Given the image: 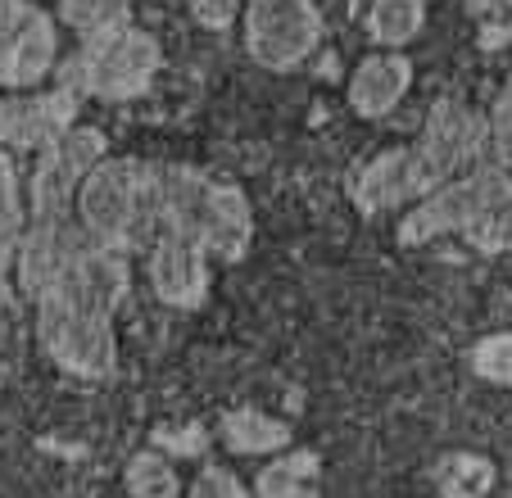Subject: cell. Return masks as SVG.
<instances>
[{
	"label": "cell",
	"mask_w": 512,
	"mask_h": 498,
	"mask_svg": "<svg viewBox=\"0 0 512 498\" xmlns=\"http://www.w3.org/2000/svg\"><path fill=\"white\" fill-rule=\"evenodd\" d=\"M123 295L127 259L100 240H87L37 295V336L46 354L78 376H109L118 354L109 317Z\"/></svg>",
	"instance_id": "6da1fadb"
},
{
	"label": "cell",
	"mask_w": 512,
	"mask_h": 498,
	"mask_svg": "<svg viewBox=\"0 0 512 498\" xmlns=\"http://www.w3.org/2000/svg\"><path fill=\"white\" fill-rule=\"evenodd\" d=\"M485 154V123L476 114H467L458 100H435L426 127L413 145L404 150H386L372 163H363L349 182V200L363 213H386L404 209L413 200H426L440 186H449V177L481 163Z\"/></svg>",
	"instance_id": "7a4b0ae2"
},
{
	"label": "cell",
	"mask_w": 512,
	"mask_h": 498,
	"mask_svg": "<svg viewBox=\"0 0 512 498\" xmlns=\"http://www.w3.org/2000/svg\"><path fill=\"white\" fill-rule=\"evenodd\" d=\"M159 231H177L209 259L236 263L250 249L254 218L232 182H213L195 168H159Z\"/></svg>",
	"instance_id": "3957f363"
},
{
	"label": "cell",
	"mask_w": 512,
	"mask_h": 498,
	"mask_svg": "<svg viewBox=\"0 0 512 498\" xmlns=\"http://www.w3.org/2000/svg\"><path fill=\"white\" fill-rule=\"evenodd\" d=\"M78 213L91 240L141 249L159 236V168L141 159H100L78 191Z\"/></svg>",
	"instance_id": "277c9868"
},
{
	"label": "cell",
	"mask_w": 512,
	"mask_h": 498,
	"mask_svg": "<svg viewBox=\"0 0 512 498\" xmlns=\"http://www.w3.org/2000/svg\"><path fill=\"white\" fill-rule=\"evenodd\" d=\"M159 64H164L159 41L150 32L132 28V23H118V28L96 32V37H82L78 55L64 59V68H55V73H59V87L118 105V100L145 96Z\"/></svg>",
	"instance_id": "5b68a950"
},
{
	"label": "cell",
	"mask_w": 512,
	"mask_h": 498,
	"mask_svg": "<svg viewBox=\"0 0 512 498\" xmlns=\"http://www.w3.org/2000/svg\"><path fill=\"white\" fill-rule=\"evenodd\" d=\"M322 14L313 0H245V50L268 73H290L318 50Z\"/></svg>",
	"instance_id": "8992f818"
},
{
	"label": "cell",
	"mask_w": 512,
	"mask_h": 498,
	"mask_svg": "<svg viewBox=\"0 0 512 498\" xmlns=\"http://www.w3.org/2000/svg\"><path fill=\"white\" fill-rule=\"evenodd\" d=\"M100 159H105V136L96 127H73L50 150H41L37 173H32V218L73 213V200Z\"/></svg>",
	"instance_id": "52a82bcc"
},
{
	"label": "cell",
	"mask_w": 512,
	"mask_h": 498,
	"mask_svg": "<svg viewBox=\"0 0 512 498\" xmlns=\"http://www.w3.org/2000/svg\"><path fill=\"white\" fill-rule=\"evenodd\" d=\"M78 91L55 87L37 96H5L0 100V145L5 150H50L59 136L73 132L78 118Z\"/></svg>",
	"instance_id": "ba28073f"
},
{
	"label": "cell",
	"mask_w": 512,
	"mask_h": 498,
	"mask_svg": "<svg viewBox=\"0 0 512 498\" xmlns=\"http://www.w3.org/2000/svg\"><path fill=\"white\" fill-rule=\"evenodd\" d=\"M59 64V32L55 19L37 5H23V14L0 32V87L32 91L41 77Z\"/></svg>",
	"instance_id": "9c48e42d"
},
{
	"label": "cell",
	"mask_w": 512,
	"mask_h": 498,
	"mask_svg": "<svg viewBox=\"0 0 512 498\" xmlns=\"http://www.w3.org/2000/svg\"><path fill=\"white\" fill-rule=\"evenodd\" d=\"M150 286L173 308L204 304V295H209V254L195 240L177 236V231H159L150 240Z\"/></svg>",
	"instance_id": "30bf717a"
},
{
	"label": "cell",
	"mask_w": 512,
	"mask_h": 498,
	"mask_svg": "<svg viewBox=\"0 0 512 498\" xmlns=\"http://www.w3.org/2000/svg\"><path fill=\"white\" fill-rule=\"evenodd\" d=\"M413 87V64L399 50L390 55H368L349 77V109L358 118H386Z\"/></svg>",
	"instance_id": "8fae6325"
},
{
	"label": "cell",
	"mask_w": 512,
	"mask_h": 498,
	"mask_svg": "<svg viewBox=\"0 0 512 498\" xmlns=\"http://www.w3.org/2000/svg\"><path fill=\"white\" fill-rule=\"evenodd\" d=\"M426 5L422 0H372L368 10V37L386 50H399L422 32Z\"/></svg>",
	"instance_id": "7c38bea8"
},
{
	"label": "cell",
	"mask_w": 512,
	"mask_h": 498,
	"mask_svg": "<svg viewBox=\"0 0 512 498\" xmlns=\"http://www.w3.org/2000/svg\"><path fill=\"white\" fill-rule=\"evenodd\" d=\"M223 440H227V449H236V453H272V449H281V444H290V431L277 417L241 408V412H227L223 417Z\"/></svg>",
	"instance_id": "4fadbf2b"
},
{
	"label": "cell",
	"mask_w": 512,
	"mask_h": 498,
	"mask_svg": "<svg viewBox=\"0 0 512 498\" xmlns=\"http://www.w3.org/2000/svg\"><path fill=\"white\" fill-rule=\"evenodd\" d=\"M259 498H318V458L290 453L259 471Z\"/></svg>",
	"instance_id": "5bb4252c"
},
{
	"label": "cell",
	"mask_w": 512,
	"mask_h": 498,
	"mask_svg": "<svg viewBox=\"0 0 512 498\" xmlns=\"http://www.w3.org/2000/svg\"><path fill=\"white\" fill-rule=\"evenodd\" d=\"M23 245V209H19V177L0 145V277H10V263L19 259Z\"/></svg>",
	"instance_id": "9a60e30c"
},
{
	"label": "cell",
	"mask_w": 512,
	"mask_h": 498,
	"mask_svg": "<svg viewBox=\"0 0 512 498\" xmlns=\"http://www.w3.org/2000/svg\"><path fill=\"white\" fill-rule=\"evenodd\" d=\"M463 236H472V245L485 249V254H503V249H512V177L490 195V204L481 209V218H476Z\"/></svg>",
	"instance_id": "2e32d148"
},
{
	"label": "cell",
	"mask_w": 512,
	"mask_h": 498,
	"mask_svg": "<svg viewBox=\"0 0 512 498\" xmlns=\"http://www.w3.org/2000/svg\"><path fill=\"white\" fill-rule=\"evenodd\" d=\"M132 14V0H59V23L78 37H96L105 28H118Z\"/></svg>",
	"instance_id": "e0dca14e"
},
{
	"label": "cell",
	"mask_w": 512,
	"mask_h": 498,
	"mask_svg": "<svg viewBox=\"0 0 512 498\" xmlns=\"http://www.w3.org/2000/svg\"><path fill=\"white\" fill-rule=\"evenodd\" d=\"M494 485V467L485 458H449L440 467V494L445 498H485Z\"/></svg>",
	"instance_id": "ac0fdd59"
},
{
	"label": "cell",
	"mask_w": 512,
	"mask_h": 498,
	"mask_svg": "<svg viewBox=\"0 0 512 498\" xmlns=\"http://www.w3.org/2000/svg\"><path fill=\"white\" fill-rule=\"evenodd\" d=\"M127 489L132 498H177V476L159 453H141L127 467Z\"/></svg>",
	"instance_id": "d6986e66"
},
{
	"label": "cell",
	"mask_w": 512,
	"mask_h": 498,
	"mask_svg": "<svg viewBox=\"0 0 512 498\" xmlns=\"http://www.w3.org/2000/svg\"><path fill=\"white\" fill-rule=\"evenodd\" d=\"M472 367L485 376V381H499V385H512V331L503 336H490L472 349Z\"/></svg>",
	"instance_id": "ffe728a7"
},
{
	"label": "cell",
	"mask_w": 512,
	"mask_h": 498,
	"mask_svg": "<svg viewBox=\"0 0 512 498\" xmlns=\"http://www.w3.org/2000/svg\"><path fill=\"white\" fill-rule=\"evenodd\" d=\"M490 141H494V154H499L503 168H512V77H508V87L499 91V100H494Z\"/></svg>",
	"instance_id": "44dd1931"
},
{
	"label": "cell",
	"mask_w": 512,
	"mask_h": 498,
	"mask_svg": "<svg viewBox=\"0 0 512 498\" xmlns=\"http://www.w3.org/2000/svg\"><path fill=\"white\" fill-rule=\"evenodd\" d=\"M245 0H186V10H191V19L200 23V28L209 32H227L236 23V14H241Z\"/></svg>",
	"instance_id": "7402d4cb"
},
{
	"label": "cell",
	"mask_w": 512,
	"mask_h": 498,
	"mask_svg": "<svg viewBox=\"0 0 512 498\" xmlns=\"http://www.w3.org/2000/svg\"><path fill=\"white\" fill-rule=\"evenodd\" d=\"M191 498H245V489L236 485V476H232V471H218V467H209V471H200V480H195Z\"/></svg>",
	"instance_id": "603a6c76"
},
{
	"label": "cell",
	"mask_w": 512,
	"mask_h": 498,
	"mask_svg": "<svg viewBox=\"0 0 512 498\" xmlns=\"http://www.w3.org/2000/svg\"><path fill=\"white\" fill-rule=\"evenodd\" d=\"M164 449H173V453H186V458H195V453H204V435L200 431H182V435H173V431H159L155 435Z\"/></svg>",
	"instance_id": "cb8c5ba5"
},
{
	"label": "cell",
	"mask_w": 512,
	"mask_h": 498,
	"mask_svg": "<svg viewBox=\"0 0 512 498\" xmlns=\"http://www.w3.org/2000/svg\"><path fill=\"white\" fill-rule=\"evenodd\" d=\"M23 5H28V0H0V32H5L14 19H19V14H23Z\"/></svg>",
	"instance_id": "d4e9b609"
},
{
	"label": "cell",
	"mask_w": 512,
	"mask_h": 498,
	"mask_svg": "<svg viewBox=\"0 0 512 498\" xmlns=\"http://www.w3.org/2000/svg\"><path fill=\"white\" fill-rule=\"evenodd\" d=\"M467 5H476V10H494V5H512V0H467Z\"/></svg>",
	"instance_id": "484cf974"
},
{
	"label": "cell",
	"mask_w": 512,
	"mask_h": 498,
	"mask_svg": "<svg viewBox=\"0 0 512 498\" xmlns=\"http://www.w3.org/2000/svg\"><path fill=\"white\" fill-rule=\"evenodd\" d=\"M5 299H10V286H5V277H0V308H5Z\"/></svg>",
	"instance_id": "4316f807"
}]
</instances>
